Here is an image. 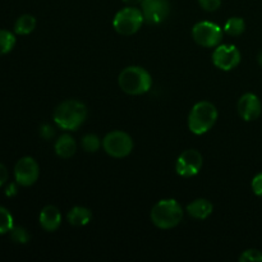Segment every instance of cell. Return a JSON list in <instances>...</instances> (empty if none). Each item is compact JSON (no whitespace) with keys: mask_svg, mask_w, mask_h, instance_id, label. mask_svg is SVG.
<instances>
[{"mask_svg":"<svg viewBox=\"0 0 262 262\" xmlns=\"http://www.w3.org/2000/svg\"><path fill=\"white\" fill-rule=\"evenodd\" d=\"M54 122L64 130H76L87 118V107L78 100H67L54 110Z\"/></svg>","mask_w":262,"mask_h":262,"instance_id":"1","label":"cell"},{"mask_svg":"<svg viewBox=\"0 0 262 262\" xmlns=\"http://www.w3.org/2000/svg\"><path fill=\"white\" fill-rule=\"evenodd\" d=\"M118 84L123 92L137 96L150 91L152 86V78L142 67H127L120 72L118 77Z\"/></svg>","mask_w":262,"mask_h":262,"instance_id":"2","label":"cell"},{"mask_svg":"<svg viewBox=\"0 0 262 262\" xmlns=\"http://www.w3.org/2000/svg\"><path fill=\"white\" fill-rule=\"evenodd\" d=\"M151 222L160 229H171L183 220V209L176 200H161L151 210Z\"/></svg>","mask_w":262,"mask_h":262,"instance_id":"3","label":"cell"},{"mask_svg":"<svg viewBox=\"0 0 262 262\" xmlns=\"http://www.w3.org/2000/svg\"><path fill=\"white\" fill-rule=\"evenodd\" d=\"M217 119V110L210 101H200L191 109L188 115V128L193 135L201 136L209 132Z\"/></svg>","mask_w":262,"mask_h":262,"instance_id":"4","label":"cell"},{"mask_svg":"<svg viewBox=\"0 0 262 262\" xmlns=\"http://www.w3.org/2000/svg\"><path fill=\"white\" fill-rule=\"evenodd\" d=\"M143 20L145 18H143L142 10L128 5L127 8H123L115 14L113 19V27L119 35L130 36L142 27Z\"/></svg>","mask_w":262,"mask_h":262,"instance_id":"5","label":"cell"},{"mask_svg":"<svg viewBox=\"0 0 262 262\" xmlns=\"http://www.w3.org/2000/svg\"><path fill=\"white\" fill-rule=\"evenodd\" d=\"M102 147L112 158H127L133 150V141L128 133L123 130H113L104 137Z\"/></svg>","mask_w":262,"mask_h":262,"instance_id":"6","label":"cell"},{"mask_svg":"<svg viewBox=\"0 0 262 262\" xmlns=\"http://www.w3.org/2000/svg\"><path fill=\"white\" fill-rule=\"evenodd\" d=\"M192 37L194 42L204 48H214L223 38V30L219 25L209 20L196 23L192 28Z\"/></svg>","mask_w":262,"mask_h":262,"instance_id":"7","label":"cell"},{"mask_svg":"<svg viewBox=\"0 0 262 262\" xmlns=\"http://www.w3.org/2000/svg\"><path fill=\"white\" fill-rule=\"evenodd\" d=\"M40 176V168L37 161L30 156L19 159L14 166L15 182L22 187H30L37 182Z\"/></svg>","mask_w":262,"mask_h":262,"instance_id":"8","label":"cell"},{"mask_svg":"<svg viewBox=\"0 0 262 262\" xmlns=\"http://www.w3.org/2000/svg\"><path fill=\"white\" fill-rule=\"evenodd\" d=\"M204 164V159L202 155L197 150H186L179 155L176 163V170L178 176L184 177V178H189V177H194L196 174L200 173Z\"/></svg>","mask_w":262,"mask_h":262,"instance_id":"9","label":"cell"},{"mask_svg":"<svg viewBox=\"0 0 262 262\" xmlns=\"http://www.w3.org/2000/svg\"><path fill=\"white\" fill-rule=\"evenodd\" d=\"M141 7L143 18L150 25H159L170 14L169 0H142Z\"/></svg>","mask_w":262,"mask_h":262,"instance_id":"10","label":"cell"},{"mask_svg":"<svg viewBox=\"0 0 262 262\" xmlns=\"http://www.w3.org/2000/svg\"><path fill=\"white\" fill-rule=\"evenodd\" d=\"M212 63L220 71H232L241 63V53L234 45H219L212 54Z\"/></svg>","mask_w":262,"mask_h":262,"instance_id":"11","label":"cell"},{"mask_svg":"<svg viewBox=\"0 0 262 262\" xmlns=\"http://www.w3.org/2000/svg\"><path fill=\"white\" fill-rule=\"evenodd\" d=\"M238 114L245 122H252L260 118L262 113V104L255 94H245L241 96L237 104Z\"/></svg>","mask_w":262,"mask_h":262,"instance_id":"12","label":"cell"},{"mask_svg":"<svg viewBox=\"0 0 262 262\" xmlns=\"http://www.w3.org/2000/svg\"><path fill=\"white\" fill-rule=\"evenodd\" d=\"M61 224V214L53 205H48L40 212V225L46 232H55Z\"/></svg>","mask_w":262,"mask_h":262,"instance_id":"13","label":"cell"},{"mask_svg":"<svg viewBox=\"0 0 262 262\" xmlns=\"http://www.w3.org/2000/svg\"><path fill=\"white\" fill-rule=\"evenodd\" d=\"M187 212L189 216L194 217L197 220H205L212 214L214 211V206L209 200L205 199H197L192 201L191 204L187 205Z\"/></svg>","mask_w":262,"mask_h":262,"instance_id":"14","label":"cell"},{"mask_svg":"<svg viewBox=\"0 0 262 262\" xmlns=\"http://www.w3.org/2000/svg\"><path fill=\"white\" fill-rule=\"evenodd\" d=\"M77 143L69 135H61L55 142V154L61 159H69L76 154Z\"/></svg>","mask_w":262,"mask_h":262,"instance_id":"15","label":"cell"},{"mask_svg":"<svg viewBox=\"0 0 262 262\" xmlns=\"http://www.w3.org/2000/svg\"><path fill=\"white\" fill-rule=\"evenodd\" d=\"M92 219V212L84 206H74L67 214V220L74 227H84Z\"/></svg>","mask_w":262,"mask_h":262,"instance_id":"16","label":"cell"},{"mask_svg":"<svg viewBox=\"0 0 262 262\" xmlns=\"http://www.w3.org/2000/svg\"><path fill=\"white\" fill-rule=\"evenodd\" d=\"M36 27V18L31 14H23L15 20L14 32L17 35H30Z\"/></svg>","mask_w":262,"mask_h":262,"instance_id":"17","label":"cell"},{"mask_svg":"<svg viewBox=\"0 0 262 262\" xmlns=\"http://www.w3.org/2000/svg\"><path fill=\"white\" fill-rule=\"evenodd\" d=\"M246 30V22L241 17H232L224 26V32L229 36H241Z\"/></svg>","mask_w":262,"mask_h":262,"instance_id":"18","label":"cell"},{"mask_svg":"<svg viewBox=\"0 0 262 262\" xmlns=\"http://www.w3.org/2000/svg\"><path fill=\"white\" fill-rule=\"evenodd\" d=\"M14 45V35L8 30H0V55H5L9 51H12Z\"/></svg>","mask_w":262,"mask_h":262,"instance_id":"19","label":"cell"},{"mask_svg":"<svg viewBox=\"0 0 262 262\" xmlns=\"http://www.w3.org/2000/svg\"><path fill=\"white\" fill-rule=\"evenodd\" d=\"M14 227L13 216L5 207L0 206V234H7Z\"/></svg>","mask_w":262,"mask_h":262,"instance_id":"20","label":"cell"},{"mask_svg":"<svg viewBox=\"0 0 262 262\" xmlns=\"http://www.w3.org/2000/svg\"><path fill=\"white\" fill-rule=\"evenodd\" d=\"M100 138L96 135H86L82 138V148L86 152H96L100 148Z\"/></svg>","mask_w":262,"mask_h":262,"instance_id":"21","label":"cell"},{"mask_svg":"<svg viewBox=\"0 0 262 262\" xmlns=\"http://www.w3.org/2000/svg\"><path fill=\"white\" fill-rule=\"evenodd\" d=\"M10 238L14 241L15 243H20V245H26L30 241V234L27 230L22 227H13L10 230Z\"/></svg>","mask_w":262,"mask_h":262,"instance_id":"22","label":"cell"},{"mask_svg":"<svg viewBox=\"0 0 262 262\" xmlns=\"http://www.w3.org/2000/svg\"><path fill=\"white\" fill-rule=\"evenodd\" d=\"M241 262H262V252L255 248H251V250H246L245 252H242V255L239 256Z\"/></svg>","mask_w":262,"mask_h":262,"instance_id":"23","label":"cell"},{"mask_svg":"<svg viewBox=\"0 0 262 262\" xmlns=\"http://www.w3.org/2000/svg\"><path fill=\"white\" fill-rule=\"evenodd\" d=\"M199 4L206 12H215L222 5V0H199Z\"/></svg>","mask_w":262,"mask_h":262,"instance_id":"24","label":"cell"},{"mask_svg":"<svg viewBox=\"0 0 262 262\" xmlns=\"http://www.w3.org/2000/svg\"><path fill=\"white\" fill-rule=\"evenodd\" d=\"M251 187H252V191L256 196L262 197V173H258L257 176L253 177Z\"/></svg>","mask_w":262,"mask_h":262,"instance_id":"25","label":"cell"},{"mask_svg":"<svg viewBox=\"0 0 262 262\" xmlns=\"http://www.w3.org/2000/svg\"><path fill=\"white\" fill-rule=\"evenodd\" d=\"M40 133L43 138H46V140H48V138L53 137L54 129L50 127V125H42V127H41Z\"/></svg>","mask_w":262,"mask_h":262,"instance_id":"26","label":"cell"},{"mask_svg":"<svg viewBox=\"0 0 262 262\" xmlns=\"http://www.w3.org/2000/svg\"><path fill=\"white\" fill-rule=\"evenodd\" d=\"M8 181V170L2 163H0V187L4 186Z\"/></svg>","mask_w":262,"mask_h":262,"instance_id":"27","label":"cell"},{"mask_svg":"<svg viewBox=\"0 0 262 262\" xmlns=\"http://www.w3.org/2000/svg\"><path fill=\"white\" fill-rule=\"evenodd\" d=\"M123 2H124L127 5H129V7H135V5L141 4L142 0H123Z\"/></svg>","mask_w":262,"mask_h":262,"instance_id":"28","label":"cell"},{"mask_svg":"<svg viewBox=\"0 0 262 262\" xmlns=\"http://www.w3.org/2000/svg\"><path fill=\"white\" fill-rule=\"evenodd\" d=\"M15 191H17V188H15L14 184H10V186L8 187V189L5 193H7L8 196H12V194H15Z\"/></svg>","mask_w":262,"mask_h":262,"instance_id":"29","label":"cell"},{"mask_svg":"<svg viewBox=\"0 0 262 262\" xmlns=\"http://www.w3.org/2000/svg\"><path fill=\"white\" fill-rule=\"evenodd\" d=\"M257 61H258V64H260V66L262 67V50H261V53L258 54V56H257Z\"/></svg>","mask_w":262,"mask_h":262,"instance_id":"30","label":"cell"}]
</instances>
